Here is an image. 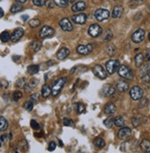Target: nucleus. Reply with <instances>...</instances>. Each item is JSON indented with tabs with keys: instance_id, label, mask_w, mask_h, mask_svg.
I'll return each mask as SVG.
<instances>
[{
	"instance_id": "52",
	"label": "nucleus",
	"mask_w": 150,
	"mask_h": 153,
	"mask_svg": "<svg viewBox=\"0 0 150 153\" xmlns=\"http://www.w3.org/2000/svg\"><path fill=\"white\" fill-rule=\"evenodd\" d=\"M142 99V98H141ZM147 99H145V98H143V99L141 100V103H140V106L143 107L144 105H147Z\"/></svg>"
},
{
	"instance_id": "18",
	"label": "nucleus",
	"mask_w": 150,
	"mask_h": 153,
	"mask_svg": "<svg viewBox=\"0 0 150 153\" xmlns=\"http://www.w3.org/2000/svg\"><path fill=\"white\" fill-rule=\"evenodd\" d=\"M87 7V4L84 1H78L72 6V10L74 12H78V11L85 10Z\"/></svg>"
},
{
	"instance_id": "27",
	"label": "nucleus",
	"mask_w": 150,
	"mask_h": 153,
	"mask_svg": "<svg viewBox=\"0 0 150 153\" xmlns=\"http://www.w3.org/2000/svg\"><path fill=\"white\" fill-rule=\"evenodd\" d=\"M30 48L32 49L34 52H38L39 50L42 48V42L40 41H33L30 42Z\"/></svg>"
},
{
	"instance_id": "56",
	"label": "nucleus",
	"mask_w": 150,
	"mask_h": 153,
	"mask_svg": "<svg viewBox=\"0 0 150 153\" xmlns=\"http://www.w3.org/2000/svg\"><path fill=\"white\" fill-rule=\"evenodd\" d=\"M3 16H4V10L1 9V7H0V19H1Z\"/></svg>"
},
{
	"instance_id": "13",
	"label": "nucleus",
	"mask_w": 150,
	"mask_h": 153,
	"mask_svg": "<svg viewBox=\"0 0 150 153\" xmlns=\"http://www.w3.org/2000/svg\"><path fill=\"white\" fill-rule=\"evenodd\" d=\"M59 25H60L62 30H64L65 31H71V30H73L72 23H71V21H69L67 18L62 19L61 21H60V22H59Z\"/></svg>"
},
{
	"instance_id": "38",
	"label": "nucleus",
	"mask_w": 150,
	"mask_h": 153,
	"mask_svg": "<svg viewBox=\"0 0 150 153\" xmlns=\"http://www.w3.org/2000/svg\"><path fill=\"white\" fill-rule=\"evenodd\" d=\"M12 98H13V100H14L15 101H19V100H20L21 98H22V92H21V91H14Z\"/></svg>"
},
{
	"instance_id": "55",
	"label": "nucleus",
	"mask_w": 150,
	"mask_h": 153,
	"mask_svg": "<svg viewBox=\"0 0 150 153\" xmlns=\"http://www.w3.org/2000/svg\"><path fill=\"white\" fill-rule=\"evenodd\" d=\"M19 58H20V56H13V60H14V61H18V60H19Z\"/></svg>"
},
{
	"instance_id": "1",
	"label": "nucleus",
	"mask_w": 150,
	"mask_h": 153,
	"mask_svg": "<svg viewBox=\"0 0 150 153\" xmlns=\"http://www.w3.org/2000/svg\"><path fill=\"white\" fill-rule=\"evenodd\" d=\"M66 80H67L66 77H60L54 81V83L52 87V94L54 96H56L60 93L63 87H64L66 83Z\"/></svg>"
},
{
	"instance_id": "2",
	"label": "nucleus",
	"mask_w": 150,
	"mask_h": 153,
	"mask_svg": "<svg viewBox=\"0 0 150 153\" xmlns=\"http://www.w3.org/2000/svg\"><path fill=\"white\" fill-rule=\"evenodd\" d=\"M118 74L124 78H127V79H133V73L132 69L129 66L125 65H122L118 68Z\"/></svg>"
},
{
	"instance_id": "51",
	"label": "nucleus",
	"mask_w": 150,
	"mask_h": 153,
	"mask_svg": "<svg viewBox=\"0 0 150 153\" xmlns=\"http://www.w3.org/2000/svg\"><path fill=\"white\" fill-rule=\"evenodd\" d=\"M145 61H150V49L147 50V54H145V57H144Z\"/></svg>"
},
{
	"instance_id": "21",
	"label": "nucleus",
	"mask_w": 150,
	"mask_h": 153,
	"mask_svg": "<svg viewBox=\"0 0 150 153\" xmlns=\"http://www.w3.org/2000/svg\"><path fill=\"white\" fill-rule=\"evenodd\" d=\"M37 84H38V80L36 79V78H32V79H30L29 82H27V84H26V86H25V89L26 91H31L33 88H35L37 86Z\"/></svg>"
},
{
	"instance_id": "7",
	"label": "nucleus",
	"mask_w": 150,
	"mask_h": 153,
	"mask_svg": "<svg viewBox=\"0 0 150 153\" xmlns=\"http://www.w3.org/2000/svg\"><path fill=\"white\" fill-rule=\"evenodd\" d=\"M89 34L90 35L91 37L93 38H96V37H98L102 33V29L100 25L98 24H92L89 26V30H88Z\"/></svg>"
},
{
	"instance_id": "29",
	"label": "nucleus",
	"mask_w": 150,
	"mask_h": 153,
	"mask_svg": "<svg viewBox=\"0 0 150 153\" xmlns=\"http://www.w3.org/2000/svg\"><path fill=\"white\" fill-rule=\"evenodd\" d=\"M113 124L116 125V127H123L124 125V119L122 116H117L113 120Z\"/></svg>"
},
{
	"instance_id": "46",
	"label": "nucleus",
	"mask_w": 150,
	"mask_h": 153,
	"mask_svg": "<svg viewBox=\"0 0 150 153\" xmlns=\"http://www.w3.org/2000/svg\"><path fill=\"white\" fill-rule=\"evenodd\" d=\"M132 124H133V125L135 127H139V125H140L141 122H140L139 119L136 118V117H135V118L132 119Z\"/></svg>"
},
{
	"instance_id": "62",
	"label": "nucleus",
	"mask_w": 150,
	"mask_h": 153,
	"mask_svg": "<svg viewBox=\"0 0 150 153\" xmlns=\"http://www.w3.org/2000/svg\"><path fill=\"white\" fill-rule=\"evenodd\" d=\"M0 147H1V140H0Z\"/></svg>"
},
{
	"instance_id": "17",
	"label": "nucleus",
	"mask_w": 150,
	"mask_h": 153,
	"mask_svg": "<svg viewBox=\"0 0 150 153\" xmlns=\"http://www.w3.org/2000/svg\"><path fill=\"white\" fill-rule=\"evenodd\" d=\"M124 13V7L123 6H121V5H117L113 7V10H112V17L113 19H118V18H120L122 15H123Z\"/></svg>"
},
{
	"instance_id": "36",
	"label": "nucleus",
	"mask_w": 150,
	"mask_h": 153,
	"mask_svg": "<svg viewBox=\"0 0 150 153\" xmlns=\"http://www.w3.org/2000/svg\"><path fill=\"white\" fill-rule=\"evenodd\" d=\"M113 118H112V116H110V117H108V118L107 119H105L104 120V122H103V124L105 125V127H108V128H110V127H112V124H113Z\"/></svg>"
},
{
	"instance_id": "41",
	"label": "nucleus",
	"mask_w": 150,
	"mask_h": 153,
	"mask_svg": "<svg viewBox=\"0 0 150 153\" xmlns=\"http://www.w3.org/2000/svg\"><path fill=\"white\" fill-rule=\"evenodd\" d=\"M63 124H64V125H65V127H74L73 120L68 119V118H65L63 120Z\"/></svg>"
},
{
	"instance_id": "37",
	"label": "nucleus",
	"mask_w": 150,
	"mask_h": 153,
	"mask_svg": "<svg viewBox=\"0 0 150 153\" xmlns=\"http://www.w3.org/2000/svg\"><path fill=\"white\" fill-rule=\"evenodd\" d=\"M115 47H114L113 45H108L107 47H106V53H107L109 56H113L114 53H115Z\"/></svg>"
},
{
	"instance_id": "44",
	"label": "nucleus",
	"mask_w": 150,
	"mask_h": 153,
	"mask_svg": "<svg viewBox=\"0 0 150 153\" xmlns=\"http://www.w3.org/2000/svg\"><path fill=\"white\" fill-rule=\"evenodd\" d=\"M142 81L144 82V83H149L150 82V73H147V74H145V75L142 76Z\"/></svg>"
},
{
	"instance_id": "12",
	"label": "nucleus",
	"mask_w": 150,
	"mask_h": 153,
	"mask_svg": "<svg viewBox=\"0 0 150 153\" xmlns=\"http://www.w3.org/2000/svg\"><path fill=\"white\" fill-rule=\"evenodd\" d=\"M93 46L91 44H89L87 45H78L77 48V52L79 54H83V56H87L92 52Z\"/></svg>"
},
{
	"instance_id": "15",
	"label": "nucleus",
	"mask_w": 150,
	"mask_h": 153,
	"mask_svg": "<svg viewBox=\"0 0 150 153\" xmlns=\"http://www.w3.org/2000/svg\"><path fill=\"white\" fill-rule=\"evenodd\" d=\"M114 93H115V88H114L112 85L107 84L104 86L103 89H102V94L106 97L112 96Z\"/></svg>"
},
{
	"instance_id": "5",
	"label": "nucleus",
	"mask_w": 150,
	"mask_h": 153,
	"mask_svg": "<svg viewBox=\"0 0 150 153\" xmlns=\"http://www.w3.org/2000/svg\"><path fill=\"white\" fill-rule=\"evenodd\" d=\"M144 91L139 86H135L130 89V96L133 101H138L140 100L141 98H143Z\"/></svg>"
},
{
	"instance_id": "8",
	"label": "nucleus",
	"mask_w": 150,
	"mask_h": 153,
	"mask_svg": "<svg viewBox=\"0 0 150 153\" xmlns=\"http://www.w3.org/2000/svg\"><path fill=\"white\" fill-rule=\"evenodd\" d=\"M93 73L96 77H98L100 79H105L107 77V71L100 65H96L93 68Z\"/></svg>"
},
{
	"instance_id": "60",
	"label": "nucleus",
	"mask_w": 150,
	"mask_h": 153,
	"mask_svg": "<svg viewBox=\"0 0 150 153\" xmlns=\"http://www.w3.org/2000/svg\"><path fill=\"white\" fill-rule=\"evenodd\" d=\"M67 1H68V2H71V3H73V2L76 1V0H67Z\"/></svg>"
},
{
	"instance_id": "59",
	"label": "nucleus",
	"mask_w": 150,
	"mask_h": 153,
	"mask_svg": "<svg viewBox=\"0 0 150 153\" xmlns=\"http://www.w3.org/2000/svg\"><path fill=\"white\" fill-rule=\"evenodd\" d=\"M59 143H60V147H63V143L61 140H59Z\"/></svg>"
},
{
	"instance_id": "28",
	"label": "nucleus",
	"mask_w": 150,
	"mask_h": 153,
	"mask_svg": "<svg viewBox=\"0 0 150 153\" xmlns=\"http://www.w3.org/2000/svg\"><path fill=\"white\" fill-rule=\"evenodd\" d=\"M93 143L98 148H104V146H105V141L102 139L101 138H96L95 139H94Z\"/></svg>"
},
{
	"instance_id": "43",
	"label": "nucleus",
	"mask_w": 150,
	"mask_h": 153,
	"mask_svg": "<svg viewBox=\"0 0 150 153\" xmlns=\"http://www.w3.org/2000/svg\"><path fill=\"white\" fill-rule=\"evenodd\" d=\"M19 147L21 148V150H28V143L26 140H22L20 143H19Z\"/></svg>"
},
{
	"instance_id": "32",
	"label": "nucleus",
	"mask_w": 150,
	"mask_h": 153,
	"mask_svg": "<svg viewBox=\"0 0 150 153\" xmlns=\"http://www.w3.org/2000/svg\"><path fill=\"white\" fill-rule=\"evenodd\" d=\"M54 4L60 7H66L68 6V1L67 0H54Z\"/></svg>"
},
{
	"instance_id": "22",
	"label": "nucleus",
	"mask_w": 150,
	"mask_h": 153,
	"mask_svg": "<svg viewBox=\"0 0 150 153\" xmlns=\"http://www.w3.org/2000/svg\"><path fill=\"white\" fill-rule=\"evenodd\" d=\"M50 94H52V89H51L48 85H43L42 88V96L43 98H48Z\"/></svg>"
},
{
	"instance_id": "19",
	"label": "nucleus",
	"mask_w": 150,
	"mask_h": 153,
	"mask_svg": "<svg viewBox=\"0 0 150 153\" xmlns=\"http://www.w3.org/2000/svg\"><path fill=\"white\" fill-rule=\"evenodd\" d=\"M117 89L121 92H124L126 91L127 89H129V85L127 82H125L124 80H120L119 82L117 83Z\"/></svg>"
},
{
	"instance_id": "45",
	"label": "nucleus",
	"mask_w": 150,
	"mask_h": 153,
	"mask_svg": "<svg viewBox=\"0 0 150 153\" xmlns=\"http://www.w3.org/2000/svg\"><path fill=\"white\" fill-rule=\"evenodd\" d=\"M32 3L37 7H42L44 6L45 0H32Z\"/></svg>"
},
{
	"instance_id": "40",
	"label": "nucleus",
	"mask_w": 150,
	"mask_h": 153,
	"mask_svg": "<svg viewBox=\"0 0 150 153\" xmlns=\"http://www.w3.org/2000/svg\"><path fill=\"white\" fill-rule=\"evenodd\" d=\"M30 127H32L34 130H39V129L41 128L40 124H38L35 120H31L30 121Z\"/></svg>"
},
{
	"instance_id": "23",
	"label": "nucleus",
	"mask_w": 150,
	"mask_h": 153,
	"mask_svg": "<svg viewBox=\"0 0 150 153\" xmlns=\"http://www.w3.org/2000/svg\"><path fill=\"white\" fill-rule=\"evenodd\" d=\"M7 127H9V122L7 120L0 115V131H6Z\"/></svg>"
},
{
	"instance_id": "54",
	"label": "nucleus",
	"mask_w": 150,
	"mask_h": 153,
	"mask_svg": "<svg viewBox=\"0 0 150 153\" xmlns=\"http://www.w3.org/2000/svg\"><path fill=\"white\" fill-rule=\"evenodd\" d=\"M28 1V0H16V2L19 3V4H24Z\"/></svg>"
},
{
	"instance_id": "3",
	"label": "nucleus",
	"mask_w": 150,
	"mask_h": 153,
	"mask_svg": "<svg viewBox=\"0 0 150 153\" xmlns=\"http://www.w3.org/2000/svg\"><path fill=\"white\" fill-rule=\"evenodd\" d=\"M105 66H106V71L112 75V74H113L114 72H116L118 68H119L120 62L117 59H110L106 62Z\"/></svg>"
},
{
	"instance_id": "47",
	"label": "nucleus",
	"mask_w": 150,
	"mask_h": 153,
	"mask_svg": "<svg viewBox=\"0 0 150 153\" xmlns=\"http://www.w3.org/2000/svg\"><path fill=\"white\" fill-rule=\"evenodd\" d=\"M44 5H45L47 7H48V9H53L55 4H54V2L51 1V0H47V1L45 0V4H44Z\"/></svg>"
},
{
	"instance_id": "42",
	"label": "nucleus",
	"mask_w": 150,
	"mask_h": 153,
	"mask_svg": "<svg viewBox=\"0 0 150 153\" xmlns=\"http://www.w3.org/2000/svg\"><path fill=\"white\" fill-rule=\"evenodd\" d=\"M112 30H107V32H106V35L104 36V39L103 40L105 41V42H109V41H110V39L112 38Z\"/></svg>"
},
{
	"instance_id": "20",
	"label": "nucleus",
	"mask_w": 150,
	"mask_h": 153,
	"mask_svg": "<svg viewBox=\"0 0 150 153\" xmlns=\"http://www.w3.org/2000/svg\"><path fill=\"white\" fill-rule=\"evenodd\" d=\"M116 112V106L114 105L113 103H108L106 106L104 107V113H106V115H113L114 113Z\"/></svg>"
},
{
	"instance_id": "6",
	"label": "nucleus",
	"mask_w": 150,
	"mask_h": 153,
	"mask_svg": "<svg viewBox=\"0 0 150 153\" xmlns=\"http://www.w3.org/2000/svg\"><path fill=\"white\" fill-rule=\"evenodd\" d=\"M145 31L143 29H138L133 33L132 41L133 42H135V44H140L141 42H143L145 40Z\"/></svg>"
},
{
	"instance_id": "24",
	"label": "nucleus",
	"mask_w": 150,
	"mask_h": 153,
	"mask_svg": "<svg viewBox=\"0 0 150 153\" xmlns=\"http://www.w3.org/2000/svg\"><path fill=\"white\" fill-rule=\"evenodd\" d=\"M140 147L142 150L145 152H149L150 151V141L147 139H144L140 144Z\"/></svg>"
},
{
	"instance_id": "53",
	"label": "nucleus",
	"mask_w": 150,
	"mask_h": 153,
	"mask_svg": "<svg viewBox=\"0 0 150 153\" xmlns=\"http://www.w3.org/2000/svg\"><path fill=\"white\" fill-rule=\"evenodd\" d=\"M0 140H1V142H5L7 140V136L6 135H2L1 138H0Z\"/></svg>"
},
{
	"instance_id": "49",
	"label": "nucleus",
	"mask_w": 150,
	"mask_h": 153,
	"mask_svg": "<svg viewBox=\"0 0 150 153\" xmlns=\"http://www.w3.org/2000/svg\"><path fill=\"white\" fill-rule=\"evenodd\" d=\"M55 148H56V144H55V142L52 141V142L49 143V147H48V150L49 151H54L55 150Z\"/></svg>"
},
{
	"instance_id": "31",
	"label": "nucleus",
	"mask_w": 150,
	"mask_h": 153,
	"mask_svg": "<svg viewBox=\"0 0 150 153\" xmlns=\"http://www.w3.org/2000/svg\"><path fill=\"white\" fill-rule=\"evenodd\" d=\"M0 40H1V42H9L10 40V34L7 32V30L3 31V32H1V34H0Z\"/></svg>"
},
{
	"instance_id": "16",
	"label": "nucleus",
	"mask_w": 150,
	"mask_h": 153,
	"mask_svg": "<svg viewBox=\"0 0 150 153\" xmlns=\"http://www.w3.org/2000/svg\"><path fill=\"white\" fill-rule=\"evenodd\" d=\"M70 54V50L66 47H63L60 50L58 51L56 54V58L58 60H64L65 58H66Z\"/></svg>"
},
{
	"instance_id": "39",
	"label": "nucleus",
	"mask_w": 150,
	"mask_h": 153,
	"mask_svg": "<svg viewBox=\"0 0 150 153\" xmlns=\"http://www.w3.org/2000/svg\"><path fill=\"white\" fill-rule=\"evenodd\" d=\"M24 109L26 110V111L28 112H30L31 110L33 109V103L31 101H26V103H24Z\"/></svg>"
},
{
	"instance_id": "33",
	"label": "nucleus",
	"mask_w": 150,
	"mask_h": 153,
	"mask_svg": "<svg viewBox=\"0 0 150 153\" xmlns=\"http://www.w3.org/2000/svg\"><path fill=\"white\" fill-rule=\"evenodd\" d=\"M29 24L31 28H37V27L41 25V21L39 19H32L29 21Z\"/></svg>"
},
{
	"instance_id": "25",
	"label": "nucleus",
	"mask_w": 150,
	"mask_h": 153,
	"mask_svg": "<svg viewBox=\"0 0 150 153\" xmlns=\"http://www.w3.org/2000/svg\"><path fill=\"white\" fill-rule=\"evenodd\" d=\"M145 59H144V56L141 53L138 54L135 56V66H137V68H140V66L143 65Z\"/></svg>"
},
{
	"instance_id": "48",
	"label": "nucleus",
	"mask_w": 150,
	"mask_h": 153,
	"mask_svg": "<svg viewBox=\"0 0 150 153\" xmlns=\"http://www.w3.org/2000/svg\"><path fill=\"white\" fill-rule=\"evenodd\" d=\"M84 111H85V105L83 103H78L77 104V113H82Z\"/></svg>"
},
{
	"instance_id": "57",
	"label": "nucleus",
	"mask_w": 150,
	"mask_h": 153,
	"mask_svg": "<svg viewBox=\"0 0 150 153\" xmlns=\"http://www.w3.org/2000/svg\"><path fill=\"white\" fill-rule=\"evenodd\" d=\"M21 19H23V21H26L27 19H29V17H28L27 15H24V16H22V17H21Z\"/></svg>"
},
{
	"instance_id": "26",
	"label": "nucleus",
	"mask_w": 150,
	"mask_h": 153,
	"mask_svg": "<svg viewBox=\"0 0 150 153\" xmlns=\"http://www.w3.org/2000/svg\"><path fill=\"white\" fill-rule=\"evenodd\" d=\"M39 68L38 65H31L30 66H28V73L30 74V75H34V74H37L39 72Z\"/></svg>"
},
{
	"instance_id": "10",
	"label": "nucleus",
	"mask_w": 150,
	"mask_h": 153,
	"mask_svg": "<svg viewBox=\"0 0 150 153\" xmlns=\"http://www.w3.org/2000/svg\"><path fill=\"white\" fill-rule=\"evenodd\" d=\"M132 136V130L130 127H123L118 132V136L122 140H127Z\"/></svg>"
},
{
	"instance_id": "63",
	"label": "nucleus",
	"mask_w": 150,
	"mask_h": 153,
	"mask_svg": "<svg viewBox=\"0 0 150 153\" xmlns=\"http://www.w3.org/2000/svg\"><path fill=\"white\" fill-rule=\"evenodd\" d=\"M0 1H1V0H0Z\"/></svg>"
},
{
	"instance_id": "4",
	"label": "nucleus",
	"mask_w": 150,
	"mask_h": 153,
	"mask_svg": "<svg viewBox=\"0 0 150 153\" xmlns=\"http://www.w3.org/2000/svg\"><path fill=\"white\" fill-rule=\"evenodd\" d=\"M94 16L98 21H103L108 19L110 17V11L105 9H98L95 11Z\"/></svg>"
},
{
	"instance_id": "35",
	"label": "nucleus",
	"mask_w": 150,
	"mask_h": 153,
	"mask_svg": "<svg viewBox=\"0 0 150 153\" xmlns=\"http://www.w3.org/2000/svg\"><path fill=\"white\" fill-rule=\"evenodd\" d=\"M140 73H141V75H145V74L150 73V64L145 65L144 66H142L140 69Z\"/></svg>"
},
{
	"instance_id": "61",
	"label": "nucleus",
	"mask_w": 150,
	"mask_h": 153,
	"mask_svg": "<svg viewBox=\"0 0 150 153\" xmlns=\"http://www.w3.org/2000/svg\"><path fill=\"white\" fill-rule=\"evenodd\" d=\"M148 40H149V42H150V32H149V34H148Z\"/></svg>"
},
{
	"instance_id": "50",
	"label": "nucleus",
	"mask_w": 150,
	"mask_h": 153,
	"mask_svg": "<svg viewBox=\"0 0 150 153\" xmlns=\"http://www.w3.org/2000/svg\"><path fill=\"white\" fill-rule=\"evenodd\" d=\"M38 100H39V95L37 93H34L30 96V101H32V103H37Z\"/></svg>"
},
{
	"instance_id": "14",
	"label": "nucleus",
	"mask_w": 150,
	"mask_h": 153,
	"mask_svg": "<svg viewBox=\"0 0 150 153\" xmlns=\"http://www.w3.org/2000/svg\"><path fill=\"white\" fill-rule=\"evenodd\" d=\"M72 21L73 22L77 23V24H84L87 21V15L85 13L74 15L72 17Z\"/></svg>"
},
{
	"instance_id": "9",
	"label": "nucleus",
	"mask_w": 150,
	"mask_h": 153,
	"mask_svg": "<svg viewBox=\"0 0 150 153\" xmlns=\"http://www.w3.org/2000/svg\"><path fill=\"white\" fill-rule=\"evenodd\" d=\"M54 34V30L50 26H43L40 30V37L42 39H46L52 37Z\"/></svg>"
},
{
	"instance_id": "34",
	"label": "nucleus",
	"mask_w": 150,
	"mask_h": 153,
	"mask_svg": "<svg viewBox=\"0 0 150 153\" xmlns=\"http://www.w3.org/2000/svg\"><path fill=\"white\" fill-rule=\"evenodd\" d=\"M26 84H27V80L25 78H19V79H18V81L16 82V85L20 89H24Z\"/></svg>"
},
{
	"instance_id": "58",
	"label": "nucleus",
	"mask_w": 150,
	"mask_h": 153,
	"mask_svg": "<svg viewBox=\"0 0 150 153\" xmlns=\"http://www.w3.org/2000/svg\"><path fill=\"white\" fill-rule=\"evenodd\" d=\"M2 85H4V88H7V81H2Z\"/></svg>"
},
{
	"instance_id": "30",
	"label": "nucleus",
	"mask_w": 150,
	"mask_h": 153,
	"mask_svg": "<svg viewBox=\"0 0 150 153\" xmlns=\"http://www.w3.org/2000/svg\"><path fill=\"white\" fill-rule=\"evenodd\" d=\"M22 9H23V7L21 6V4L16 3V4H14V5H12V7H11L10 12L11 13H18V12H19V11H21Z\"/></svg>"
},
{
	"instance_id": "11",
	"label": "nucleus",
	"mask_w": 150,
	"mask_h": 153,
	"mask_svg": "<svg viewBox=\"0 0 150 153\" xmlns=\"http://www.w3.org/2000/svg\"><path fill=\"white\" fill-rule=\"evenodd\" d=\"M23 35H24V30H23V29L17 28L12 32V34L10 35V40L12 42H17L22 38Z\"/></svg>"
}]
</instances>
